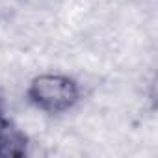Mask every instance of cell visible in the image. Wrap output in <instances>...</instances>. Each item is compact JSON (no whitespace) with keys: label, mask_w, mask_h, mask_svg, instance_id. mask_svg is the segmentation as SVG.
Here are the masks:
<instances>
[{"label":"cell","mask_w":158,"mask_h":158,"mask_svg":"<svg viewBox=\"0 0 158 158\" xmlns=\"http://www.w3.org/2000/svg\"><path fill=\"white\" fill-rule=\"evenodd\" d=\"M24 99L32 108L47 115H63L82 101V88L71 74L39 73L28 82Z\"/></svg>","instance_id":"obj_1"},{"label":"cell","mask_w":158,"mask_h":158,"mask_svg":"<svg viewBox=\"0 0 158 158\" xmlns=\"http://www.w3.org/2000/svg\"><path fill=\"white\" fill-rule=\"evenodd\" d=\"M28 136L0 112V158H23L28 154Z\"/></svg>","instance_id":"obj_2"},{"label":"cell","mask_w":158,"mask_h":158,"mask_svg":"<svg viewBox=\"0 0 158 158\" xmlns=\"http://www.w3.org/2000/svg\"><path fill=\"white\" fill-rule=\"evenodd\" d=\"M0 112H4V106H2V93H0Z\"/></svg>","instance_id":"obj_3"}]
</instances>
